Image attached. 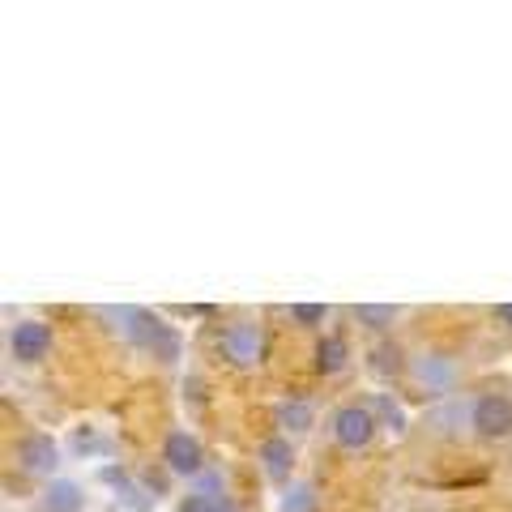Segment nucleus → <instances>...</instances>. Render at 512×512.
<instances>
[{"mask_svg": "<svg viewBox=\"0 0 512 512\" xmlns=\"http://www.w3.org/2000/svg\"><path fill=\"white\" fill-rule=\"evenodd\" d=\"M470 423L478 436H487V440H500L512 431V402L500 393H487V397H478L474 402V414H470Z\"/></svg>", "mask_w": 512, "mask_h": 512, "instance_id": "nucleus-2", "label": "nucleus"}, {"mask_svg": "<svg viewBox=\"0 0 512 512\" xmlns=\"http://www.w3.org/2000/svg\"><path fill=\"white\" fill-rule=\"evenodd\" d=\"M56 440L52 436H26L18 444V461H22V470L30 474H52L56 470Z\"/></svg>", "mask_w": 512, "mask_h": 512, "instance_id": "nucleus-6", "label": "nucleus"}, {"mask_svg": "<svg viewBox=\"0 0 512 512\" xmlns=\"http://www.w3.org/2000/svg\"><path fill=\"white\" fill-rule=\"evenodd\" d=\"M500 320H504V325H512V303H504V308H500Z\"/></svg>", "mask_w": 512, "mask_h": 512, "instance_id": "nucleus-17", "label": "nucleus"}, {"mask_svg": "<svg viewBox=\"0 0 512 512\" xmlns=\"http://www.w3.org/2000/svg\"><path fill=\"white\" fill-rule=\"evenodd\" d=\"M376 414L367 410V406H342L338 414H333V436H338L342 448H363V444H372L376 436Z\"/></svg>", "mask_w": 512, "mask_h": 512, "instance_id": "nucleus-1", "label": "nucleus"}, {"mask_svg": "<svg viewBox=\"0 0 512 512\" xmlns=\"http://www.w3.org/2000/svg\"><path fill=\"white\" fill-rule=\"evenodd\" d=\"M414 376H419L427 389H444V384L453 380V363H448V359H436V355H431V359L423 355L419 363H414Z\"/></svg>", "mask_w": 512, "mask_h": 512, "instance_id": "nucleus-9", "label": "nucleus"}, {"mask_svg": "<svg viewBox=\"0 0 512 512\" xmlns=\"http://www.w3.org/2000/svg\"><path fill=\"white\" fill-rule=\"evenodd\" d=\"M9 346H13V359L39 363L47 350H52V329H47L43 320H22V325H13Z\"/></svg>", "mask_w": 512, "mask_h": 512, "instance_id": "nucleus-3", "label": "nucleus"}, {"mask_svg": "<svg viewBox=\"0 0 512 512\" xmlns=\"http://www.w3.org/2000/svg\"><path fill=\"white\" fill-rule=\"evenodd\" d=\"M163 457H167V466H171L175 474H197V470H201V444L192 440L188 431H171Z\"/></svg>", "mask_w": 512, "mask_h": 512, "instance_id": "nucleus-5", "label": "nucleus"}, {"mask_svg": "<svg viewBox=\"0 0 512 512\" xmlns=\"http://www.w3.org/2000/svg\"><path fill=\"white\" fill-rule=\"evenodd\" d=\"M222 355H227L235 367H252L261 359V329L256 325H231L222 333Z\"/></svg>", "mask_w": 512, "mask_h": 512, "instance_id": "nucleus-4", "label": "nucleus"}, {"mask_svg": "<svg viewBox=\"0 0 512 512\" xmlns=\"http://www.w3.org/2000/svg\"><path fill=\"white\" fill-rule=\"evenodd\" d=\"M355 316H359V325H367V329H384V325H393L397 312L384 308V303H359Z\"/></svg>", "mask_w": 512, "mask_h": 512, "instance_id": "nucleus-12", "label": "nucleus"}, {"mask_svg": "<svg viewBox=\"0 0 512 512\" xmlns=\"http://www.w3.org/2000/svg\"><path fill=\"white\" fill-rule=\"evenodd\" d=\"M180 512H235V504L222 500V495H188Z\"/></svg>", "mask_w": 512, "mask_h": 512, "instance_id": "nucleus-14", "label": "nucleus"}, {"mask_svg": "<svg viewBox=\"0 0 512 512\" xmlns=\"http://www.w3.org/2000/svg\"><path fill=\"white\" fill-rule=\"evenodd\" d=\"M278 423L291 431H308L312 427V406L308 402H282L278 406Z\"/></svg>", "mask_w": 512, "mask_h": 512, "instance_id": "nucleus-11", "label": "nucleus"}, {"mask_svg": "<svg viewBox=\"0 0 512 512\" xmlns=\"http://www.w3.org/2000/svg\"><path fill=\"white\" fill-rule=\"evenodd\" d=\"M291 316L299 320V325H316V320H325V308H320V303H295Z\"/></svg>", "mask_w": 512, "mask_h": 512, "instance_id": "nucleus-16", "label": "nucleus"}, {"mask_svg": "<svg viewBox=\"0 0 512 512\" xmlns=\"http://www.w3.org/2000/svg\"><path fill=\"white\" fill-rule=\"evenodd\" d=\"M367 410H376V414H380V419H384V423H389L393 431H402V427H406V414H402V410H397V406L389 402V397H372V406H367Z\"/></svg>", "mask_w": 512, "mask_h": 512, "instance_id": "nucleus-15", "label": "nucleus"}, {"mask_svg": "<svg viewBox=\"0 0 512 512\" xmlns=\"http://www.w3.org/2000/svg\"><path fill=\"white\" fill-rule=\"evenodd\" d=\"M43 504H47V512H77L82 508V487L77 483H52L47 487V495H43Z\"/></svg>", "mask_w": 512, "mask_h": 512, "instance_id": "nucleus-8", "label": "nucleus"}, {"mask_svg": "<svg viewBox=\"0 0 512 512\" xmlns=\"http://www.w3.org/2000/svg\"><path fill=\"white\" fill-rule=\"evenodd\" d=\"M342 363H346V342L342 338H325L316 346V367L320 372H342Z\"/></svg>", "mask_w": 512, "mask_h": 512, "instance_id": "nucleus-10", "label": "nucleus"}, {"mask_svg": "<svg viewBox=\"0 0 512 512\" xmlns=\"http://www.w3.org/2000/svg\"><path fill=\"white\" fill-rule=\"evenodd\" d=\"M312 508H316V491L308 483H295L291 491H286L282 512H312Z\"/></svg>", "mask_w": 512, "mask_h": 512, "instance_id": "nucleus-13", "label": "nucleus"}, {"mask_svg": "<svg viewBox=\"0 0 512 512\" xmlns=\"http://www.w3.org/2000/svg\"><path fill=\"white\" fill-rule=\"evenodd\" d=\"M261 461H265L269 478H286V470H291V440H282V436L265 440L261 444Z\"/></svg>", "mask_w": 512, "mask_h": 512, "instance_id": "nucleus-7", "label": "nucleus"}]
</instances>
